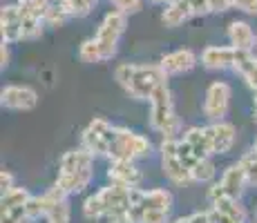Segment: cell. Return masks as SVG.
<instances>
[{"label": "cell", "mask_w": 257, "mask_h": 223, "mask_svg": "<svg viewBox=\"0 0 257 223\" xmlns=\"http://www.w3.org/2000/svg\"><path fill=\"white\" fill-rule=\"evenodd\" d=\"M127 14L112 9L103 16L101 25H98L96 34L85 38L78 45V61L85 65H101V63H110L118 52V43L121 36L127 29Z\"/></svg>", "instance_id": "cell-1"}, {"label": "cell", "mask_w": 257, "mask_h": 223, "mask_svg": "<svg viewBox=\"0 0 257 223\" xmlns=\"http://www.w3.org/2000/svg\"><path fill=\"white\" fill-rule=\"evenodd\" d=\"M94 161H96V156L87 152L83 145L70 147L58 158L54 183L70 196L85 194L94 181Z\"/></svg>", "instance_id": "cell-2"}, {"label": "cell", "mask_w": 257, "mask_h": 223, "mask_svg": "<svg viewBox=\"0 0 257 223\" xmlns=\"http://www.w3.org/2000/svg\"><path fill=\"white\" fill-rule=\"evenodd\" d=\"M168 81L159 63H118L114 67V83L132 101L148 103L155 89Z\"/></svg>", "instance_id": "cell-3"}, {"label": "cell", "mask_w": 257, "mask_h": 223, "mask_svg": "<svg viewBox=\"0 0 257 223\" xmlns=\"http://www.w3.org/2000/svg\"><path fill=\"white\" fill-rule=\"evenodd\" d=\"M132 192H135V187H125V185L107 181L105 185L96 187V190L90 192L83 199L81 203L83 219L92 223L110 221L112 216L132 210Z\"/></svg>", "instance_id": "cell-4"}, {"label": "cell", "mask_w": 257, "mask_h": 223, "mask_svg": "<svg viewBox=\"0 0 257 223\" xmlns=\"http://www.w3.org/2000/svg\"><path fill=\"white\" fill-rule=\"evenodd\" d=\"M148 123H150V130L157 132L161 138H177L184 132V123L177 114L175 96L168 81L161 83L148 101Z\"/></svg>", "instance_id": "cell-5"}, {"label": "cell", "mask_w": 257, "mask_h": 223, "mask_svg": "<svg viewBox=\"0 0 257 223\" xmlns=\"http://www.w3.org/2000/svg\"><path fill=\"white\" fill-rule=\"evenodd\" d=\"M175 194L168 187H135L132 214L137 223H172Z\"/></svg>", "instance_id": "cell-6"}, {"label": "cell", "mask_w": 257, "mask_h": 223, "mask_svg": "<svg viewBox=\"0 0 257 223\" xmlns=\"http://www.w3.org/2000/svg\"><path fill=\"white\" fill-rule=\"evenodd\" d=\"M155 145L146 134L130 130L125 125H116L114 141H112L107 161H116V158H127V161H143V158L152 156Z\"/></svg>", "instance_id": "cell-7"}, {"label": "cell", "mask_w": 257, "mask_h": 223, "mask_svg": "<svg viewBox=\"0 0 257 223\" xmlns=\"http://www.w3.org/2000/svg\"><path fill=\"white\" fill-rule=\"evenodd\" d=\"M157 152H159L161 174L166 176L168 183H172L175 187H190V185H195L190 170H188L186 161L181 158L179 136H177V138H161Z\"/></svg>", "instance_id": "cell-8"}, {"label": "cell", "mask_w": 257, "mask_h": 223, "mask_svg": "<svg viewBox=\"0 0 257 223\" xmlns=\"http://www.w3.org/2000/svg\"><path fill=\"white\" fill-rule=\"evenodd\" d=\"M250 187L248 181V172L246 165L241 163V158L228 163L221 170V174L217 176L215 183H210L206 190V199H215V196H233V199H241L244 192Z\"/></svg>", "instance_id": "cell-9"}, {"label": "cell", "mask_w": 257, "mask_h": 223, "mask_svg": "<svg viewBox=\"0 0 257 223\" xmlns=\"http://www.w3.org/2000/svg\"><path fill=\"white\" fill-rule=\"evenodd\" d=\"M114 130H116V123H112L110 118L94 116V118H90V123L81 130L78 145H83L96 158H105L107 161L112 141H114Z\"/></svg>", "instance_id": "cell-10"}, {"label": "cell", "mask_w": 257, "mask_h": 223, "mask_svg": "<svg viewBox=\"0 0 257 223\" xmlns=\"http://www.w3.org/2000/svg\"><path fill=\"white\" fill-rule=\"evenodd\" d=\"M233 105V87L228 81H212L208 83L204 92V101H201V114L208 123L212 121H224Z\"/></svg>", "instance_id": "cell-11"}, {"label": "cell", "mask_w": 257, "mask_h": 223, "mask_svg": "<svg viewBox=\"0 0 257 223\" xmlns=\"http://www.w3.org/2000/svg\"><path fill=\"white\" fill-rule=\"evenodd\" d=\"M38 92L32 85L9 83L0 89V107L7 112H34L38 107Z\"/></svg>", "instance_id": "cell-12"}, {"label": "cell", "mask_w": 257, "mask_h": 223, "mask_svg": "<svg viewBox=\"0 0 257 223\" xmlns=\"http://www.w3.org/2000/svg\"><path fill=\"white\" fill-rule=\"evenodd\" d=\"M32 192L25 185H16L0 194V221L3 223H29L27 201Z\"/></svg>", "instance_id": "cell-13"}, {"label": "cell", "mask_w": 257, "mask_h": 223, "mask_svg": "<svg viewBox=\"0 0 257 223\" xmlns=\"http://www.w3.org/2000/svg\"><path fill=\"white\" fill-rule=\"evenodd\" d=\"M239 56L241 49L233 45H208L199 54V65L206 72H233Z\"/></svg>", "instance_id": "cell-14"}, {"label": "cell", "mask_w": 257, "mask_h": 223, "mask_svg": "<svg viewBox=\"0 0 257 223\" xmlns=\"http://www.w3.org/2000/svg\"><path fill=\"white\" fill-rule=\"evenodd\" d=\"M208 210L212 214V223H248V207L241 199L233 196H215L208 199Z\"/></svg>", "instance_id": "cell-15"}, {"label": "cell", "mask_w": 257, "mask_h": 223, "mask_svg": "<svg viewBox=\"0 0 257 223\" xmlns=\"http://www.w3.org/2000/svg\"><path fill=\"white\" fill-rule=\"evenodd\" d=\"M157 63L161 65L168 78H175V76L190 74L192 69L199 65V54H195L190 47H179V49H172V52H166Z\"/></svg>", "instance_id": "cell-16"}, {"label": "cell", "mask_w": 257, "mask_h": 223, "mask_svg": "<svg viewBox=\"0 0 257 223\" xmlns=\"http://www.w3.org/2000/svg\"><path fill=\"white\" fill-rule=\"evenodd\" d=\"M208 127V138H210V150L212 156H226L228 152H233L237 143V125L230 121H212L206 123Z\"/></svg>", "instance_id": "cell-17"}, {"label": "cell", "mask_w": 257, "mask_h": 223, "mask_svg": "<svg viewBox=\"0 0 257 223\" xmlns=\"http://www.w3.org/2000/svg\"><path fill=\"white\" fill-rule=\"evenodd\" d=\"M107 181L118 183L125 187H141L143 185V170L139 167V161H127V158H116V161H107L105 170Z\"/></svg>", "instance_id": "cell-18"}, {"label": "cell", "mask_w": 257, "mask_h": 223, "mask_svg": "<svg viewBox=\"0 0 257 223\" xmlns=\"http://www.w3.org/2000/svg\"><path fill=\"white\" fill-rule=\"evenodd\" d=\"M0 38L9 45L21 43V38H23V14H21L18 3L3 5V9H0Z\"/></svg>", "instance_id": "cell-19"}, {"label": "cell", "mask_w": 257, "mask_h": 223, "mask_svg": "<svg viewBox=\"0 0 257 223\" xmlns=\"http://www.w3.org/2000/svg\"><path fill=\"white\" fill-rule=\"evenodd\" d=\"M226 38H228V45L241 52H255L257 47V34L246 21H230L226 25Z\"/></svg>", "instance_id": "cell-20"}, {"label": "cell", "mask_w": 257, "mask_h": 223, "mask_svg": "<svg viewBox=\"0 0 257 223\" xmlns=\"http://www.w3.org/2000/svg\"><path fill=\"white\" fill-rule=\"evenodd\" d=\"M54 190V196H52V203L47 207V214H45V223H72V203L70 194L61 190V187L54 183L52 185Z\"/></svg>", "instance_id": "cell-21"}, {"label": "cell", "mask_w": 257, "mask_h": 223, "mask_svg": "<svg viewBox=\"0 0 257 223\" xmlns=\"http://www.w3.org/2000/svg\"><path fill=\"white\" fill-rule=\"evenodd\" d=\"M233 74L241 78V83L250 89V94H257V54L255 52H241Z\"/></svg>", "instance_id": "cell-22"}, {"label": "cell", "mask_w": 257, "mask_h": 223, "mask_svg": "<svg viewBox=\"0 0 257 223\" xmlns=\"http://www.w3.org/2000/svg\"><path fill=\"white\" fill-rule=\"evenodd\" d=\"M190 18H195V14H192V7L188 0H172L170 5H166L164 12H161V23L170 29L181 27V25L188 23Z\"/></svg>", "instance_id": "cell-23"}, {"label": "cell", "mask_w": 257, "mask_h": 223, "mask_svg": "<svg viewBox=\"0 0 257 223\" xmlns=\"http://www.w3.org/2000/svg\"><path fill=\"white\" fill-rule=\"evenodd\" d=\"M72 18L70 9L65 7L63 3H56V0H52V5H49L47 14H45V25L52 29H58V27H65V23Z\"/></svg>", "instance_id": "cell-24"}, {"label": "cell", "mask_w": 257, "mask_h": 223, "mask_svg": "<svg viewBox=\"0 0 257 223\" xmlns=\"http://www.w3.org/2000/svg\"><path fill=\"white\" fill-rule=\"evenodd\" d=\"M45 21L43 18H34V16H23V38L21 43H34L38 38H43L45 34Z\"/></svg>", "instance_id": "cell-25"}, {"label": "cell", "mask_w": 257, "mask_h": 223, "mask_svg": "<svg viewBox=\"0 0 257 223\" xmlns=\"http://www.w3.org/2000/svg\"><path fill=\"white\" fill-rule=\"evenodd\" d=\"M52 5V0H18V7H21L23 16H34V18H43L45 21V14Z\"/></svg>", "instance_id": "cell-26"}, {"label": "cell", "mask_w": 257, "mask_h": 223, "mask_svg": "<svg viewBox=\"0 0 257 223\" xmlns=\"http://www.w3.org/2000/svg\"><path fill=\"white\" fill-rule=\"evenodd\" d=\"M241 163L246 165V172H248V181H250V187H257V136L253 138L250 147L239 156Z\"/></svg>", "instance_id": "cell-27"}, {"label": "cell", "mask_w": 257, "mask_h": 223, "mask_svg": "<svg viewBox=\"0 0 257 223\" xmlns=\"http://www.w3.org/2000/svg\"><path fill=\"white\" fill-rule=\"evenodd\" d=\"M96 3L98 0H67V9H70L72 18H85L94 12Z\"/></svg>", "instance_id": "cell-28"}, {"label": "cell", "mask_w": 257, "mask_h": 223, "mask_svg": "<svg viewBox=\"0 0 257 223\" xmlns=\"http://www.w3.org/2000/svg\"><path fill=\"white\" fill-rule=\"evenodd\" d=\"M172 223H212V214L208 207H204V210H195L184 216H177V219H172Z\"/></svg>", "instance_id": "cell-29"}, {"label": "cell", "mask_w": 257, "mask_h": 223, "mask_svg": "<svg viewBox=\"0 0 257 223\" xmlns=\"http://www.w3.org/2000/svg\"><path fill=\"white\" fill-rule=\"evenodd\" d=\"M110 5L127 16H135L143 9V0H110Z\"/></svg>", "instance_id": "cell-30"}, {"label": "cell", "mask_w": 257, "mask_h": 223, "mask_svg": "<svg viewBox=\"0 0 257 223\" xmlns=\"http://www.w3.org/2000/svg\"><path fill=\"white\" fill-rule=\"evenodd\" d=\"M230 9H239L246 16H257V0H228Z\"/></svg>", "instance_id": "cell-31"}, {"label": "cell", "mask_w": 257, "mask_h": 223, "mask_svg": "<svg viewBox=\"0 0 257 223\" xmlns=\"http://www.w3.org/2000/svg\"><path fill=\"white\" fill-rule=\"evenodd\" d=\"M18 183H16V176L12 174L9 170H3L0 172V194L3 192H7V190H12V187H16Z\"/></svg>", "instance_id": "cell-32"}, {"label": "cell", "mask_w": 257, "mask_h": 223, "mask_svg": "<svg viewBox=\"0 0 257 223\" xmlns=\"http://www.w3.org/2000/svg\"><path fill=\"white\" fill-rule=\"evenodd\" d=\"M190 7H192V14L197 16H208L210 14V0H190Z\"/></svg>", "instance_id": "cell-33"}, {"label": "cell", "mask_w": 257, "mask_h": 223, "mask_svg": "<svg viewBox=\"0 0 257 223\" xmlns=\"http://www.w3.org/2000/svg\"><path fill=\"white\" fill-rule=\"evenodd\" d=\"M12 45L9 43H5V41H0V67L3 69H7L9 67V63H12Z\"/></svg>", "instance_id": "cell-34"}, {"label": "cell", "mask_w": 257, "mask_h": 223, "mask_svg": "<svg viewBox=\"0 0 257 223\" xmlns=\"http://www.w3.org/2000/svg\"><path fill=\"white\" fill-rule=\"evenodd\" d=\"M228 9H230L228 0H210V14H224Z\"/></svg>", "instance_id": "cell-35"}, {"label": "cell", "mask_w": 257, "mask_h": 223, "mask_svg": "<svg viewBox=\"0 0 257 223\" xmlns=\"http://www.w3.org/2000/svg\"><path fill=\"white\" fill-rule=\"evenodd\" d=\"M150 5H157V7H166V5H170L172 0H148Z\"/></svg>", "instance_id": "cell-36"}, {"label": "cell", "mask_w": 257, "mask_h": 223, "mask_svg": "<svg viewBox=\"0 0 257 223\" xmlns=\"http://www.w3.org/2000/svg\"><path fill=\"white\" fill-rule=\"evenodd\" d=\"M253 121L257 123V94H253Z\"/></svg>", "instance_id": "cell-37"}, {"label": "cell", "mask_w": 257, "mask_h": 223, "mask_svg": "<svg viewBox=\"0 0 257 223\" xmlns=\"http://www.w3.org/2000/svg\"><path fill=\"white\" fill-rule=\"evenodd\" d=\"M253 219H255V223H257V205H255V212H253Z\"/></svg>", "instance_id": "cell-38"}, {"label": "cell", "mask_w": 257, "mask_h": 223, "mask_svg": "<svg viewBox=\"0 0 257 223\" xmlns=\"http://www.w3.org/2000/svg\"><path fill=\"white\" fill-rule=\"evenodd\" d=\"M255 54H257V47H255Z\"/></svg>", "instance_id": "cell-39"}, {"label": "cell", "mask_w": 257, "mask_h": 223, "mask_svg": "<svg viewBox=\"0 0 257 223\" xmlns=\"http://www.w3.org/2000/svg\"><path fill=\"white\" fill-rule=\"evenodd\" d=\"M188 3H190V0H188Z\"/></svg>", "instance_id": "cell-40"}, {"label": "cell", "mask_w": 257, "mask_h": 223, "mask_svg": "<svg viewBox=\"0 0 257 223\" xmlns=\"http://www.w3.org/2000/svg\"><path fill=\"white\" fill-rule=\"evenodd\" d=\"M0 223H3V221H0Z\"/></svg>", "instance_id": "cell-41"}]
</instances>
